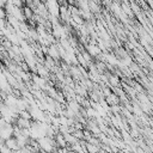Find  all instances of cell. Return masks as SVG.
Wrapping results in <instances>:
<instances>
[{
	"instance_id": "6da1fadb",
	"label": "cell",
	"mask_w": 153,
	"mask_h": 153,
	"mask_svg": "<svg viewBox=\"0 0 153 153\" xmlns=\"http://www.w3.org/2000/svg\"><path fill=\"white\" fill-rule=\"evenodd\" d=\"M13 131H14V126L12 123H6L0 130V139L6 141L7 139L13 136Z\"/></svg>"
},
{
	"instance_id": "7a4b0ae2",
	"label": "cell",
	"mask_w": 153,
	"mask_h": 153,
	"mask_svg": "<svg viewBox=\"0 0 153 153\" xmlns=\"http://www.w3.org/2000/svg\"><path fill=\"white\" fill-rule=\"evenodd\" d=\"M5 145L11 149V151H17V149H20V147H19V145H18V141H17V139L14 137V136H12V137H10V139H7L6 141H5Z\"/></svg>"
},
{
	"instance_id": "3957f363",
	"label": "cell",
	"mask_w": 153,
	"mask_h": 153,
	"mask_svg": "<svg viewBox=\"0 0 153 153\" xmlns=\"http://www.w3.org/2000/svg\"><path fill=\"white\" fill-rule=\"evenodd\" d=\"M16 124H17L19 128H22V129H30V128H31V122H30L29 120H26V118L20 117V116L17 118Z\"/></svg>"
},
{
	"instance_id": "277c9868",
	"label": "cell",
	"mask_w": 153,
	"mask_h": 153,
	"mask_svg": "<svg viewBox=\"0 0 153 153\" xmlns=\"http://www.w3.org/2000/svg\"><path fill=\"white\" fill-rule=\"evenodd\" d=\"M48 53H49V55H50L51 57H57V56H59V53H57V50H55L54 47H51V48L48 50Z\"/></svg>"
},
{
	"instance_id": "5b68a950",
	"label": "cell",
	"mask_w": 153,
	"mask_h": 153,
	"mask_svg": "<svg viewBox=\"0 0 153 153\" xmlns=\"http://www.w3.org/2000/svg\"><path fill=\"white\" fill-rule=\"evenodd\" d=\"M7 17V12L4 7H0V20H5Z\"/></svg>"
},
{
	"instance_id": "8992f818",
	"label": "cell",
	"mask_w": 153,
	"mask_h": 153,
	"mask_svg": "<svg viewBox=\"0 0 153 153\" xmlns=\"http://www.w3.org/2000/svg\"><path fill=\"white\" fill-rule=\"evenodd\" d=\"M23 13H24V17H26V18H31V16H32V12L29 7H25L23 10Z\"/></svg>"
},
{
	"instance_id": "52a82bcc",
	"label": "cell",
	"mask_w": 153,
	"mask_h": 153,
	"mask_svg": "<svg viewBox=\"0 0 153 153\" xmlns=\"http://www.w3.org/2000/svg\"><path fill=\"white\" fill-rule=\"evenodd\" d=\"M0 153H12V151L5 145V146H2V147L0 148Z\"/></svg>"
},
{
	"instance_id": "ba28073f",
	"label": "cell",
	"mask_w": 153,
	"mask_h": 153,
	"mask_svg": "<svg viewBox=\"0 0 153 153\" xmlns=\"http://www.w3.org/2000/svg\"><path fill=\"white\" fill-rule=\"evenodd\" d=\"M6 5H7V0H0V7H4L5 8Z\"/></svg>"
},
{
	"instance_id": "9c48e42d",
	"label": "cell",
	"mask_w": 153,
	"mask_h": 153,
	"mask_svg": "<svg viewBox=\"0 0 153 153\" xmlns=\"http://www.w3.org/2000/svg\"><path fill=\"white\" fill-rule=\"evenodd\" d=\"M4 71H5V69L2 68V65L0 63V74H1V73H4Z\"/></svg>"
},
{
	"instance_id": "30bf717a",
	"label": "cell",
	"mask_w": 153,
	"mask_h": 153,
	"mask_svg": "<svg viewBox=\"0 0 153 153\" xmlns=\"http://www.w3.org/2000/svg\"><path fill=\"white\" fill-rule=\"evenodd\" d=\"M12 153H22L20 149H17V151H12Z\"/></svg>"
}]
</instances>
